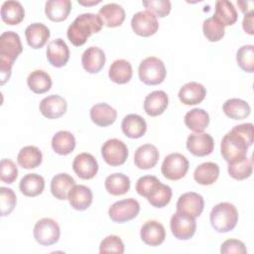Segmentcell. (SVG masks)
Segmentation results:
<instances>
[{
    "mask_svg": "<svg viewBox=\"0 0 254 254\" xmlns=\"http://www.w3.org/2000/svg\"><path fill=\"white\" fill-rule=\"evenodd\" d=\"M20 36L13 31H6L0 37V84L3 85L11 76L15 60L22 53Z\"/></svg>",
    "mask_w": 254,
    "mask_h": 254,
    "instance_id": "obj_1",
    "label": "cell"
},
{
    "mask_svg": "<svg viewBox=\"0 0 254 254\" xmlns=\"http://www.w3.org/2000/svg\"><path fill=\"white\" fill-rule=\"evenodd\" d=\"M102 26L103 23L98 14L83 13L78 15L68 26L66 36L73 46L80 47L92 34L98 33Z\"/></svg>",
    "mask_w": 254,
    "mask_h": 254,
    "instance_id": "obj_2",
    "label": "cell"
},
{
    "mask_svg": "<svg viewBox=\"0 0 254 254\" xmlns=\"http://www.w3.org/2000/svg\"><path fill=\"white\" fill-rule=\"evenodd\" d=\"M250 146L252 145L232 128L221 140L220 153L227 163H234L247 157V151Z\"/></svg>",
    "mask_w": 254,
    "mask_h": 254,
    "instance_id": "obj_3",
    "label": "cell"
},
{
    "mask_svg": "<svg viewBox=\"0 0 254 254\" xmlns=\"http://www.w3.org/2000/svg\"><path fill=\"white\" fill-rule=\"evenodd\" d=\"M209 220L215 231L225 233L231 231L236 226L238 222V211L230 202H219L212 207Z\"/></svg>",
    "mask_w": 254,
    "mask_h": 254,
    "instance_id": "obj_4",
    "label": "cell"
},
{
    "mask_svg": "<svg viewBox=\"0 0 254 254\" xmlns=\"http://www.w3.org/2000/svg\"><path fill=\"white\" fill-rule=\"evenodd\" d=\"M138 74L141 81L147 85H157L164 81L167 70L164 63L156 57L144 59L138 67Z\"/></svg>",
    "mask_w": 254,
    "mask_h": 254,
    "instance_id": "obj_5",
    "label": "cell"
},
{
    "mask_svg": "<svg viewBox=\"0 0 254 254\" xmlns=\"http://www.w3.org/2000/svg\"><path fill=\"white\" fill-rule=\"evenodd\" d=\"M190 163L181 153H172L165 157L162 163L163 176L171 181H178L184 178L189 171Z\"/></svg>",
    "mask_w": 254,
    "mask_h": 254,
    "instance_id": "obj_6",
    "label": "cell"
},
{
    "mask_svg": "<svg viewBox=\"0 0 254 254\" xmlns=\"http://www.w3.org/2000/svg\"><path fill=\"white\" fill-rule=\"evenodd\" d=\"M61 229L58 222L52 218L45 217L38 220L34 226L35 240L44 246L57 243L60 239Z\"/></svg>",
    "mask_w": 254,
    "mask_h": 254,
    "instance_id": "obj_7",
    "label": "cell"
},
{
    "mask_svg": "<svg viewBox=\"0 0 254 254\" xmlns=\"http://www.w3.org/2000/svg\"><path fill=\"white\" fill-rule=\"evenodd\" d=\"M173 235L180 240H188L193 236L196 230L195 218L182 211H176L170 221Z\"/></svg>",
    "mask_w": 254,
    "mask_h": 254,
    "instance_id": "obj_8",
    "label": "cell"
},
{
    "mask_svg": "<svg viewBox=\"0 0 254 254\" xmlns=\"http://www.w3.org/2000/svg\"><path fill=\"white\" fill-rule=\"evenodd\" d=\"M140 211V203L135 198H126L114 202L108 209L112 221L123 223L135 218Z\"/></svg>",
    "mask_w": 254,
    "mask_h": 254,
    "instance_id": "obj_9",
    "label": "cell"
},
{
    "mask_svg": "<svg viewBox=\"0 0 254 254\" xmlns=\"http://www.w3.org/2000/svg\"><path fill=\"white\" fill-rule=\"evenodd\" d=\"M101 155L106 164L117 167L126 162L128 158V148L126 144L119 139H109L101 146Z\"/></svg>",
    "mask_w": 254,
    "mask_h": 254,
    "instance_id": "obj_10",
    "label": "cell"
},
{
    "mask_svg": "<svg viewBox=\"0 0 254 254\" xmlns=\"http://www.w3.org/2000/svg\"><path fill=\"white\" fill-rule=\"evenodd\" d=\"M131 27L135 34L141 37H150L157 33L159 22L157 17L149 11H139L131 19Z\"/></svg>",
    "mask_w": 254,
    "mask_h": 254,
    "instance_id": "obj_11",
    "label": "cell"
},
{
    "mask_svg": "<svg viewBox=\"0 0 254 254\" xmlns=\"http://www.w3.org/2000/svg\"><path fill=\"white\" fill-rule=\"evenodd\" d=\"M187 148L194 156L203 157L212 153L214 141L211 135L204 132H197L189 135Z\"/></svg>",
    "mask_w": 254,
    "mask_h": 254,
    "instance_id": "obj_12",
    "label": "cell"
},
{
    "mask_svg": "<svg viewBox=\"0 0 254 254\" xmlns=\"http://www.w3.org/2000/svg\"><path fill=\"white\" fill-rule=\"evenodd\" d=\"M72 170L78 178L82 180H90L96 176L98 172V164L91 154L80 153L72 162Z\"/></svg>",
    "mask_w": 254,
    "mask_h": 254,
    "instance_id": "obj_13",
    "label": "cell"
},
{
    "mask_svg": "<svg viewBox=\"0 0 254 254\" xmlns=\"http://www.w3.org/2000/svg\"><path fill=\"white\" fill-rule=\"evenodd\" d=\"M177 210L190 214L196 218L198 217L204 207L203 197L194 191L183 193L177 201Z\"/></svg>",
    "mask_w": 254,
    "mask_h": 254,
    "instance_id": "obj_14",
    "label": "cell"
},
{
    "mask_svg": "<svg viewBox=\"0 0 254 254\" xmlns=\"http://www.w3.org/2000/svg\"><path fill=\"white\" fill-rule=\"evenodd\" d=\"M46 54L49 63L56 67L65 65L69 60V49L61 38L53 40L48 44Z\"/></svg>",
    "mask_w": 254,
    "mask_h": 254,
    "instance_id": "obj_15",
    "label": "cell"
},
{
    "mask_svg": "<svg viewBox=\"0 0 254 254\" xmlns=\"http://www.w3.org/2000/svg\"><path fill=\"white\" fill-rule=\"evenodd\" d=\"M41 113L49 119H57L62 117L67 108L65 99L58 94H52L42 99L40 102Z\"/></svg>",
    "mask_w": 254,
    "mask_h": 254,
    "instance_id": "obj_16",
    "label": "cell"
},
{
    "mask_svg": "<svg viewBox=\"0 0 254 254\" xmlns=\"http://www.w3.org/2000/svg\"><path fill=\"white\" fill-rule=\"evenodd\" d=\"M140 236L145 244L149 246H159L166 238V230L159 221L148 220L142 225Z\"/></svg>",
    "mask_w": 254,
    "mask_h": 254,
    "instance_id": "obj_17",
    "label": "cell"
},
{
    "mask_svg": "<svg viewBox=\"0 0 254 254\" xmlns=\"http://www.w3.org/2000/svg\"><path fill=\"white\" fill-rule=\"evenodd\" d=\"M160 154L156 146L152 144H144L138 147L134 154V163L141 170H149L154 168L159 160Z\"/></svg>",
    "mask_w": 254,
    "mask_h": 254,
    "instance_id": "obj_18",
    "label": "cell"
},
{
    "mask_svg": "<svg viewBox=\"0 0 254 254\" xmlns=\"http://www.w3.org/2000/svg\"><path fill=\"white\" fill-rule=\"evenodd\" d=\"M206 95L205 87L196 81L184 84L179 90V99L186 105H195L200 103Z\"/></svg>",
    "mask_w": 254,
    "mask_h": 254,
    "instance_id": "obj_19",
    "label": "cell"
},
{
    "mask_svg": "<svg viewBox=\"0 0 254 254\" xmlns=\"http://www.w3.org/2000/svg\"><path fill=\"white\" fill-rule=\"evenodd\" d=\"M106 57L104 52L98 47L87 48L81 56L83 68L89 73L99 72L105 64Z\"/></svg>",
    "mask_w": 254,
    "mask_h": 254,
    "instance_id": "obj_20",
    "label": "cell"
},
{
    "mask_svg": "<svg viewBox=\"0 0 254 254\" xmlns=\"http://www.w3.org/2000/svg\"><path fill=\"white\" fill-rule=\"evenodd\" d=\"M92 191L83 185H74L67 195V199L72 208L76 210H85L92 203Z\"/></svg>",
    "mask_w": 254,
    "mask_h": 254,
    "instance_id": "obj_21",
    "label": "cell"
},
{
    "mask_svg": "<svg viewBox=\"0 0 254 254\" xmlns=\"http://www.w3.org/2000/svg\"><path fill=\"white\" fill-rule=\"evenodd\" d=\"M168 104L169 97L167 93L163 90H154L145 97L144 110L148 115L155 117L164 113Z\"/></svg>",
    "mask_w": 254,
    "mask_h": 254,
    "instance_id": "obj_22",
    "label": "cell"
},
{
    "mask_svg": "<svg viewBox=\"0 0 254 254\" xmlns=\"http://www.w3.org/2000/svg\"><path fill=\"white\" fill-rule=\"evenodd\" d=\"M98 16L105 26L114 28L122 25L124 22L125 10L117 3H108L99 9Z\"/></svg>",
    "mask_w": 254,
    "mask_h": 254,
    "instance_id": "obj_23",
    "label": "cell"
},
{
    "mask_svg": "<svg viewBox=\"0 0 254 254\" xmlns=\"http://www.w3.org/2000/svg\"><path fill=\"white\" fill-rule=\"evenodd\" d=\"M91 121L100 127H106L113 124L117 118V111L107 103L101 102L90 108Z\"/></svg>",
    "mask_w": 254,
    "mask_h": 254,
    "instance_id": "obj_24",
    "label": "cell"
},
{
    "mask_svg": "<svg viewBox=\"0 0 254 254\" xmlns=\"http://www.w3.org/2000/svg\"><path fill=\"white\" fill-rule=\"evenodd\" d=\"M28 45L33 49H41L48 42L51 33L50 29L43 23L30 24L25 30Z\"/></svg>",
    "mask_w": 254,
    "mask_h": 254,
    "instance_id": "obj_25",
    "label": "cell"
},
{
    "mask_svg": "<svg viewBox=\"0 0 254 254\" xmlns=\"http://www.w3.org/2000/svg\"><path fill=\"white\" fill-rule=\"evenodd\" d=\"M123 133L132 139L141 138L147 130V123L145 119L138 114L126 115L121 123Z\"/></svg>",
    "mask_w": 254,
    "mask_h": 254,
    "instance_id": "obj_26",
    "label": "cell"
},
{
    "mask_svg": "<svg viewBox=\"0 0 254 254\" xmlns=\"http://www.w3.org/2000/svg\"><path fill=\"white\" fill-rule=\"evenodd\" d=\"M75 185V181L71 176L66 173H60L53 177L51 182V191L52 194L60 199H67L68 192L70 189Z\"/></svg>",
    "mask_w": 254,
    "mask_h": 254,
    "instance_id": "obj_27",
    "label": "cell"
},
{
    "mask_svg": "<svg viewBox=\"0 0 254 254\" xmlns=\"http://www.w3.org/2000/svg\"><path fill=\"white\" fill-rule=\"evenodd\" d=\"M133 75L131 64L123 59L114 61L108 70L109 78L117 84H125L130 81Z\"/></svg>",
    "mask_w": 254,
    "mask_h": 254,
    "instance_id": "obj_28",
    "label": "cell"
},
{
    "mask_svg": "<svg viewBox=\"0 0 254 254\" xmlns=\"http://www.w3.org/2000/svg\"><path fill=\"white\" fill-rule=\"evenodd\" d=\"M71 10L69 0H49L45 5V13L53 22H62L65 20Z\"/></svg>",
    "mask_w": 254,
    "mask_h": 254,
    "instance_id": "obj_29",
    "label": "cell"
},
{
    "mask_svg": "<svg viewBox=\"0 0 254 254\" xmlns=\"http://www.w3.org/2000/svg\"><path fill=\"white\" fill-rule=\"evenodd\" d=\"M19 189L26 196H37L41 194L45 189V180L38 174H27L21 179Z\"/></svg>",
    "mask_w": 254,
    "mask_h": 254,
    "instance_id": "obj_30",
    "label": "cell"
},
{
    "mask_svg": "<svg viewBox=\"0 0 254 254\" xmlns=\"http://www.w3.org/2000/svg\"><path fill=\"white\" fill-rule=\"evenodd\" d=\"M219 176V167L212 162H205L198 165L193 172L194 181L202 186H210L216 182Z\"/></svg>",
    "mask_w": 254,
    "mask_h": 254,
    "instance_id": "obj_31",
    "label": "cell"
},
{
    "mask_svg": "<svg viewBox=\"0 0 254 254\" xmlns=\"http://www.w3.org/2000/svg\"><path fill=\"white\" fill-rule=\"evenodd\" d=\"M25 17V10L19 1H5L1 6V18L8 25H18Z\"/></svg>",
    "mask_w": 254,
    "mask_h": 254,
    "instance_id": "obj_32",
    "label": "cell"
},
{
    "mask_svg": "<svg viewBox=\"0 0 254 254\" xmlns=\"http://www.w3.org/2000/svg\"><path fill=\"white\" fill-rule=\"evenodd\" d=\"M225 115L234 120H242L250 115V105L243 99L230 98L227 99L222 106Z\"/></svg>",
    "mask_w": 254,
    "mask_h": 254,
    "instance_id": "obj_33",
    "label": "cell"
},
{
    "mask_svg": "<svg viewBox=\"0 0 254 254\" xmlns=\"http://www.w3.org/2000/svg\"><path fill=\"white\" fill-rule=\"evenodd\" d=\"M52 148L59 155H68L75 148V138L71 132L61 130L53 136Z\"/></svg>",
    "mask_w": 254,
    "mask_h": 254,
    "instance_id": "obj_34",
    "label": "cell"
},
{
    "mask_svg": "<svg viewBox=\"0 0 254 254\" xmlns=\"http://www.w3.org/2000/svg\"><path fill=\"white\" fill-rule=\"evenodd\" d=\"M104 187L112 195H123L130 190V179L122 173L111 174L105 179Z\"/></svg>",
    "mask_w": 254,
    "mask_h": 254,
    "instance_id": "obj_35",
    "label": "cell"
},
{
    "mask_svg": "<svg viewBox=\"0 0 254 254\" xmlns=\"http://www.w3.org/2000/svg\"><path fill=\"white\" fill-rule=\"evenodd\" d=\"M27 84L33 92L42 94L51 89L52 78L47 71L43 69H35L29 74L27 78Z\"/></svg>",
    "mask_w": 254,
    "mask_h": 254,
    "instance_id": "obj_36",
    "label": "cell"
},
{
    "mask_svg": "<svg viewBox=\"0 0 254 254\" xmlns=\"http://www.w3.org/2000/svg\"><path fill=\"white\" fill-rule=\"evenodd\" d=\"M186 126L193 132H202L209 124L208 113L201 108H193L185 115Z\"/></svg>",
    "mask_w": 254,
    "mask_h": 254,
    "instance_id": "obj_37",
    "label": "cell"
},
{
    "mask_svg": "<svg viewBox=\"0 0 254 254\" xmlns=\"http://www.w3.org/2000/svg\"><path fill=\"white\" fill-rule=\"evenodd\" d=\"M43 160V154L36 146H25L17 156L18 164L24 169H35L39 167Z\"/></svg>",
    "mask_w": 254,
    "mask_h": 254,
    "instance_id": "obj_38",
    "label": "cell"
},
{
    "mask_svg": "<svg viewBox=\"0 0 254 254\" xmlns=\"http://www.w3.org/2000/svg\"><path fill=\"white\" fill-rule=\"evenodd\" d=\"M216 17L224 26H231L237 21L238 15L234 5L227 0H221L215 2V13Z\"/></svg>",
    "mask_w": 254,
    "mask_h": 254,
    "instance_id": "obj_39",
    "label": "cell"
},
{
    "mask_svg": "<svg viewBox=\"0 0 254 254\" xmlns=\"http://www.w3.org/2000/svg\"><path fill=\"white\" fill-rule=\"evenodd\" d=\"M162 183L155 176H143L138 179L136 183V191L139 195L146 197L148 200L153 197L158 190L160 189Z\"/></svg>",
    "mask_w": 254,
    "mask_h": 254,
    "instance_id": "obj_40",
    "label": "cell"
},
{
    "mask_svg": "<svg viewBox=\"0 0 254 254\" xmlns=\"http://www.w3.org/2000/svg\"><path fill=\"white\" fill-rule=\"evenodd\" d=\"M228 174L231 178L237 181H243L252 175L253 171V160L252 158L245 157L244 159L228 163Z\"/></svg>",
    "mask_w": 254,
    "mask_h": 254,
    "instance_id": "obj_41",
    "label": "cell"
},
{
    "mask_svg": "<svg viewBox=\"0 0 254 254\" xmlns=\"http://www.w3.org/2000/svg\"><path fill=\"white\" fill-rule=\"evenodd\" d=\"M202 32L209 42H218L224 36L225 26L216 17L212 16L203 21Z\"/></svg>",
    "mask_w": 254,
    "mask_h": 254,
    "instance_id": "obj_42",
    "label": "cell"
},
{
    "mask_svg": "<svg viewBox=\"0 0 254 254\" xmlns=\"http://www.w3.org/2000/svg\"><path fill=\"white\" fill-rule=\"evenodd\" d=\"M236 62L239 67L247 72L254 71V46L244 45L236 53Z\"/></svg>",
    "mask_w": 254,
    "mask_h": 254,
    "instance_id": "obj_43",
    "label": "cell"
},
{
    "mask_svg": "<svg viewBox=\"0 0 254 254\" xmlns=\"http://www.w3.org/2000/svg\"><path fill=\"white\" fill-rule=\"evenodd\" d=\"M16 201H17V197L12 189L5 188V187L0 188L1 216L10 214L16 205Z\"/></svg>",
    "mask_w": 254,
    "mask_h": 254,
    "instance_id": "obj_44",
    "label": "cell"
},
{
    "mask_svg": "<svg viewBox=\"0 0 254 254\" xmlns=\"http://www.w3.org/2000/svg\"><path fill=\"white\" fill-rule=\"evenodd\" d=\"M142 4L145 6L146 11L151 12L156 17H166L172 8L169 0H144Z\"/></svg>",
    "mask_w": 254,
    "mask_h": 254,
    "instance_id": "obj_45",
    "label": "cell"
},
{
    "mask_svg": "<svg viewBox=\"0 0 254 254\" xmlns=\"http://www.w3.org/2000/svg\"><path fill=\"white\" fill-rule=\"evenodd\" d=\"M99 253H124V243L117 235L106 236L99 245Z\"/></svg>",
    "mask_w": 254,
    "mask_h": 254,
    "instance_id": "obj_46",
    "label": "cell"
},
{
    "mask_svg": "<svg viewBox=\"0 0 254 254\" xmlns=\"http://www.w3.org/2000/svg\"><path fill=\"white\" fill-rule=\"evenodd\" d=\"M18 177L16 164L9 159H2L0 162V180L5 184H13Z\"/></svg>",
    "mask_w": 254,
    "mask_h": 254,
    "instance_id": "obj_47",
    "label": "cell"
},
{
    "mask_svg": "<svg viewBox=\"0 0 254 254\" xmlns=\"http://www.w3.org/2000/svg\"><path fill=\"white\" fill-rule=\"evenodd\" d=\"M172 194H173L172 189L169 186L162 184L158 192L148 201L152 206L157 207V208H162V207L166 206L171 201Z\"/></svg>",
    "mask_w": 254,
    "mask_h": 254,
    "instance_id": "obj_48",
    "label": "cell"
},
{
    "mask_svg": "<svg viewBox=\"0 0 254 254\" xmlns=\"http://www.w3.org/2000/svg\"><path fill=\"white\" fill-rule=\"evenodd\" d=\"M222 254H246L247 248L245 244L238 239H227L220 247Z\"/></svg>",
    "mask_w": 254,
    "mask_h": 254,
    "instance_id": "obj_49",
    "label": "cell"
},
{
    "mask_svg": "<svg viewBox=\"0 0 254 254\" xmlns=\"http://www.w3.org/2000/svg\"><path fill=\"white\" fill-rule=\"evenodd\" d=\"M254 15V12L253 11H250L248 13H246L244 15V18H243V22H242V27H243V30L249 34V35H253L254 34V31H253V16Z\"/></svg>",
    "mask_w": 254,
    "mask_h": 254,
    "instance_id": "obj_50",
    "label": "cell"
},
{
    "mask_svg": "<svg viewBox=\"0 0 254 254\" xmlns=\"http://www.w3.org/2000/svg\"><path fill=\"white\" fill-rule=\"evenodd\" d=\"M252 4H253V2H251V1H237V5L240 7V10L244 14H246L250 11H253V9H252L253 7H248V5L250 6Z\"/></svg>",
    "mask_w": 254,
    "mask_h": 254,
    "instance_id": "obj_51",
    "label": "cell"
},
{
    "mask_svg": "<svg viewBox=\"0 0 254 254\" xmlns=\"http://www.w3.org/2000/svg\"><path fill=\"white\" fill-rule=\"evenodd\" d=\"M78 3L81 5H84V6H91V5H96V4L100 3V0H97V1H79L78 0Z\"/></svg>",
    "mask_w": 254,
    "mask_h": 254,
    "instance_id": "obj_52",
    "label": "cell"
}]
</instances>
